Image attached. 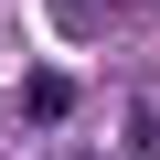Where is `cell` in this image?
Wrapping results in <instances>:
<instances>
[{
    "label": "cell",
    "instance_id": "obj_2",
    "mask_svg": "<svg viewBox=\"0 0 160 160\" xmlns=\"http://www.w3.org/2000/svg\"><path fill=\"white\" fill-rule=\"evenodd\" d=\"M64 22H75V32H107V22H118V0H64Z\"/></svg>",
    "mask_w": 160,
    "mask_h": 160
},
{
    "label": "cell",
    "instance_id": "obj_1",
    "mask_svg": "<svg viewBox=\"0 0 160 160\" xmlns=\"http://www.w3.org/2000/svg\"><path fill=\"white\" fill-rule=\"evenodd\" d=\"M22 118L32 128H64L75 118V86H64V75H32V86H22Z\"/></svg>",
    "mask_w": 160,
    "mask_h": 160
}]
</instances>
